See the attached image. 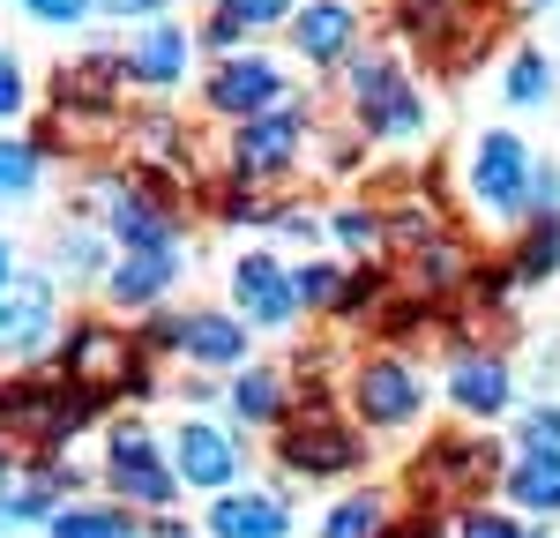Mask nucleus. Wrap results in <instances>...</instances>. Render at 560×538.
I'll return each mask as SVG.
<instances>
[{
  "instance_id": "obj_1",
  "label": "nucleus",
  "mask_w": 560,
  "mask_h": 538,
  "mask_svg": "<svg viewBox=\"0 0 560 538\" xmlns=\"http://www.w3.org/2000/svg\"><path fill=\"white\" fill-rule=\"evenodd\" d=\"M351 113H359V128L366 134H388V142H404V134L427 128V105H419V90L396 75V60H382V52H359L351 60Z\"/></svg>"
},
{
  "instance_id": "obj_2",
  "label": "nucleus",
  "mask_w": 560,
  "mask_h": 538,
  "mask_svg": "<svg viewBox=\"0 0 560 538\" xmlns=\"http://www.w3.org/2000/svg\"><path fill=\"white\" fill-rule=\"evenodd\" d=\"M530 150H523L509 128H493V134H478V150H471V195L493 210V218H523L530 210Z\"/></svg>"
},
{
  "instance_id": "obj_3",
  "label": "nucleus",
  "mask_w": 560,
  "mask_h": 538,
  "mask_svg": "<svg viewBox=\"0 0 560 538\" xmlns=\"http://www.w3.org/2000/svg\"><path fill=\"white\" fill-rule=\"evenodd\" d=\"M284 464H292L300 479L351 471V464H359V434H351V426L337 419V411H329V404H306L300 419H284Z\"/></svg>"
},
{
  "instance_id": "obj_4",
  "label": "nucleus",
  "mask_w": 560,
  "mask_h": 538,
  "mask_svg": "<svg viewBox=\"0 0 560 538\" xmlns=\"http://www.w3.org/2000/svg\"><path fill=\"white\" fill-rule=\"evenodd\" d=\"M105 479L120 487V501H142V508H165L179 487V471L158 456L150 434H135V426H113V442H105Z\"/></svg>"
},
{
  "instance_id": "obj_5",
  "label": "nucleus",
  "mask_w": 560,
  "mask_h": 538,
  "mask_svg": "<svg viewBox=\"0 0 560 538\" xmlns=\"http://www.w3.org/2000/svg\"><path fill=\"white\" fill-rule=\"evenodd\" d=\"M419 404H427V389H419V374H411L404 359H366V366L351 374V411H359L366 426H411Z\"/></svg>"
},
{
  "instance_id": "obj_6",
  "label": "nucleus",
  "mask_w": 560,
  "mask_h": 538,
  "mask_svg": "<svg viewBox=\"0 0 560 538\" xmlns=\"http://www.w3.org/2000/svg\"><path fill=\"white\" fill-rule=\"evenodd\" d=\"M210 105L224 120H261V113L284 105V68L261 60V52H240V60H224L210 75Z\"/></svg>"
},
{
  "instance_id": "obj_7",
  "label": "nucleus",
  "mask_w": 560,
  "mask_h": 538,
  "mask_svg": "<svg viewBox=\"0 0 560 538\" xmlns=\"http://www.w3.org/2000/svg\"><path fill=\"white\" fill-rule=\"evenodd\" d=\"M158 337L150 344H165V352H187L202 359V366H240L247 359V321L240 314H165V321H150Z\"/></svg>"
},
{
  "instance_id": "obj_8",
  "label": "nucleus",
  "mask_w": 560,
  "mask_h": 538,
  "mask_svg": "<svg viewBox=\"0 0 560 538\" xmlns=\"http://www.w3.org/2000/svg\"><path fill=\"white\" fill-rule=\"evenodd\" d=\"M232 307L247 329H284L300 300H292V269H277L269 255H240L232 262Z\"/></svg>"
},
{
  "instance_id": "obj_9",
  "label": "nucleus",
  "mask_w": 560,
  "mask_h": 538,
  "mask_svg": "<svg viewBox=\"0 0 560 538\" xmlns=\"http://www.w3.org/2000/svg\"><path fill=\"white\" fill-rule=\"evenodd\" d=\"M300 142H306V128H300V113H261V120H240V134H232V173L240 179H269V173H284L292 157H300Z\"/></svg>"
},
{
  "instance_id": "obj_10",
  "label": "nucleus",
  "mask_w": 560,
  "mask_h": 538,
  "mask_svg": "<svg viewBox=\"0 0 560 538\" xmlns=\"http://www.w3.org/2000/svg\"><path fill=\"white\" fill-rule=\"evenodd\" d=\"M45 329H52V284L8 277L0 284V352H31Z\"/></svg>"
},
{
  "instance_id": "obj_11",
  "label": "nucleus",
  "mask_w": 560,
  "mask_h": 538,
  "mask_svg": "<svg viewBox=\"0 0 560 538\" xmlns=\"http://www.w3.org/2000/svg\"><path fill=\"white\" fill-rule=\"evenodd\" d=\"M173 471L187 479V487H232V471H240V448L224 442L217 426H202V419H187L173 442Z\"/></svg>"
},
{
  "instance_id": "obj_12",
  "label": "nucleus",
  "mask_w": 560,
  "mask_h": 538,
  "mask_svg": "<svg viewBox=\"0 0 560 538\" xmlns=\"http://www.w3.org/2000/svg\"><path fill=\"white\" fill-rule=\"evenodd\" d=\"M210 531L217 538H284L292 531V508L277 493H217Z\"/></svg>"
},
{
  "instance_id": "obj_13",
  "label": "nucleus",
  "mask_w": 560,
  "mask_h": 538,
  "mask_svg": "<svg viewBox=\"0 0 560 538\" xmlns=\"http://www.w3.org/2000/svg\"><path fill=\"white\" fill-rule=\"evenodd\" d=\"M351 38H359V15H351L345 0H306V8H300V31H292V45H300L306 60H345Z\"/></svg>"
},
{
  "instance_id": "obj_14",
  "label": "nucleus",
  "mask_w": 560,
  "mask_h": 538,
  "mask_svg": "<svg viewBox=\"0 0 560 538\" xmlns=\"http://www.w3.org/2000/svg\"><path fill=\"white\" fill-rule=\"evenodd\" d=\"M173 277H179V247H128L120 269H113V300L120 307H150Z\"/></svg>"
},
{
  "instance_id": "obj_15",
  "label": "nucleus",
  "mask_w": 560,
  "mask_h": 538,
  "mask_svg": "<svg viewBox=\"0 0 560 538\" xmlns=\"http://www.w3.org/2000/svg\"><path fill=\"white\" fill-rule=\"evenodd\" d=\"M120 60H128L135 83L165 90V83H179V68H187V31H179V23H150V31H142Z\"/></svg>"
},
{
  "instance_id": "obj_16",
  "label": "nucleus",
  "mask_w": 560,
  "mask_h": 538,
  "mask_svg": "<svg viewBox=\"0 0 560 538\" xmlns=\"http://www.w3.org/2000/svg\"><path fill=\"white\" fill-rule=\"evenodd\" d=\"M60 366H68V382H75V389H97V382H120V374L135 366V352L113 337V329H75V344H68Z\"/></svg>"
},
{
  "instance_id": "obj_17",
  "label": "nucleus",
  "mask_w": 560,
  "mask_h": 538,
  "mask_svg": "<svg viewBox=\"0 0 560 538\" xmlns=\"http://www.w3.org/2000/svg\"><path fill=\"white\" fill-rule=\"evenodd\" d=\"M448 397L464 404L471 419H493V411H509V366L486 352V359H456L448 366Z\"/></svg>"
},
{
  "instance_id": "obj_18",
  "label": "nucleus",
  "mask_w": 560,
  "mask_h": 538,
  "mask_svg": "<svg viewBox=\"0 0 560 538\" xmlns=\"http://www.w3.org/2000/svg\"><path fill=\"white\" fill-rule=\"evenodd\" d=\"M113 232H120V247H179V224L150 202V195H135V187H113Z\"/></svg>"
},
{
  "instance_id": "obj_19",
  "label": "nucleus",
  "mask_w": 560,
  "mask_h": 538,
  "mask_svg": "<svg viewBox=\"0 0 560 538\" xmlns=\"http://www.w3.org/2000/svg\"><path fill=\"white\" fill-rule=\"evenodd\" d=\"M509 493H516V508L553 516L560 508V448H523L516 464H509Z\"/></svg>"
},
{
  "instance_id": "obj_20",
  "label": "nucleus",
  "mask_w": 560,
  "mask_h": 538,
  "mask_svg": "<svg viewBox=\"0 0 560 538\" xmlns=\"http://www.w3.org/2000/svg\"><path fill=\"white\" fill-rule=\"evenodd\" d=\"M52 501H60V471H31L23 487L0 479V516H8V524H38Z\"/></svg>"
},
{
  "instance_id": "obj_21",
  "label": "nucleus",
  "mask_w": 560,
  "mask_h": 538,
  "mask_svg": "<svg viewBox=\"0 0 560 538\" xmlns=\"http://www.w3.org/2000/svg\"><path fill=\"white\" fill-rule=\"evenodd\" d=\"M322 538H382V493H351L322 516Z\"/></svg>"
},
{
  "instance_id": "obj_22",
  "label": "nucleus",
  "mask_w": 560,
  "mask_h": 538,
  "mask_svg": "<svg viewBox=\"0 0 560 538\" xmlns=\"http://www.w3.org/2000/svg\"><path fill=\"white\" fill-rule=\"evenodd\" d=\"M135 516L128 508H60L52 516V538H128Z\"/></svg>"
},
{
  "instance_id": "obj_23",
  "label": "nucleus",
  "mask_w": 560,
  "mask_h": 538,
  "mask_svg": "<svg viewBox=\"0 0 560 538\" xmlns=\"http://www.w3.org/2000/svg\"><path fill=\"white\" fill-rule=\"evenodd\" d=\"M553 97V60L546 52H516L509 60V105H546Z\"/></svg>"
},
{
  "instance_id": "obj_24",
  "label": "nucleus",
  "mask_w": 560,
  "mask_h": 538,
  "mask_svg": "<svg viewBox=\"0 0 560 538\" xmlns=\"http://www.w3.org/2000/svg\"><path fill=\"white\" fill-rule=\"evenodd\" d=\"M232 411H240V419H284V382H277V374H240Z\"/></svg>"
},
{
  "instance_id": "obj_25",
  "label": "nucleus",
  "mask_w": 560,
  "mask_h": 538,
  "mask_svg": "<svg viewBox=\"0 0 560 538\" xmlns=\"http://www.w3.org/2000/svg\"><path fill=\"white\" fill-rule=\"evenodd\" d=\"M553 269H560V224H538V232L516 247V277L538 284V277H553Z\"/></svg>"
},
{
  "instance_id": "obj_26",
  "label": "nucleus",
  "mask_w": 560,
  "mask_h": 538,
  "mask_svg": "<svg viewBox=\"0 0 560 538\" xmlns=\"http://www.w3.org/2000/svg\"><path fill=\"white\" fill-rule=\"evenodd\" d=\"M337 284H345V269H329V262L292 269V300H300V307H329V300H337Z\"/></svg>"
},
{
  "instance_id": "obj_27",
  "label": "nucleus",
  "mask_w": 560,
  "mask_h": 538,
  "mask_svg": "<svg viewBox=\"0 0 560 538\" xmlns=\"http://www.w3.org/2000/svg\"><path fill=\"white\" fill-rule=\"evenodd\" d=\"M38 179V150L31 142H0V195H23Z\"/></svg>"
},
{
  "instance_id": "obj_28",
  "label": "nucleus",
  "mask_w": 560,
  "mask_h": 538,
  "mask_svg": "<svg viewBox=\"0 0 560 538\" xmlns=\"http://www.w3.org/2000/svg\"><path fill=\"white\" fill-rule=\"evenodd\" d=\"M456 538H530V531H523L516 516H501V508H478V501H471V508H464V531H456Z\"/></svg>"
},
{
  "instance_id": "obj_29",
  "label": "nucleus",
  "mask_w": 560,
  "mask_h": 538,
  "mask_svg": "<svg viewBox=\"0 0 560 538\" xmlns=\"http://www.w3.org/2000/svg\"><path fill=\"white\" fill-rule=\"evenodd\" d=\"M523 448H560V404H538L523 419Z\"/></svg>"
},
{
  "instance_id": "obj_30",
  "label": "nucleus",
  "mask_w": 560,
  "mask_h": 538,
  "mask_svg": "<svg viewBox=\"0 0 560 538\" xmlns=\"http://www.w3.org/2000/svg\"><path fill=\"white\" fill-rule=\"evenodd\" d=\"M374 232H382L374 210H337V239H345V247H374Z\"/></svg>"
},
{
  "instance_id": "obj_31",
  "label": "nucleus",
  "mask_w": 560,
  "mask_h": 538,
  "mask_svg": "<svg viewBox=\"0 0 560 538\" xmlns=\"http://www.w3.org/2000/svg\"><path fill=\"white\" fill-rule=\"evenodd\" d=\"M224 8H232V15H240L247 31H261V23H277V15H292L300 0H224Z\"/></svg>"
},
{
  "instance_id": "obj_32",
  "label": "nucleus",
  "mask_w": 560,
  "mask_h": 538,
  "mask_svg": "<svg viewBox=\"0 0 560 538\" xmlns=\"http://www.w3.org/2000/svg\"><path fill=\"white\" fill-rule=\"evenodd\" d=\"M38 23H52V31H68V23H83L90 15V0H23Z\"/></svg>"
},
{
  "instance_id": "obj_33",
  "label": "nucleus",
  "mask_w": 560,
  "mask_h": 538,
  "mask_svg": "<svg viewBox=\"0 0 560 538\" xmlns=\"http://www.w3.org/2000/svg\"><path fill=\"white\" fill-rule=\"evenodd\" d=\"M240 31H247V23H240V15H232V8L217 0V15H210V31H202V38H210V45H232Z\"/></svg>"
},
{
  "instance_id": "obj_34",
  "label": "nucleus",
  "mask_w": 560,
  "mask_h": 538,
  "mask_svg": "<svg viewBox=\"0 0 560 538\" xmlns=\"http://www.w3.org/2000/svg\"><path fill=\"white\" fill-rule=\"evenodd\" d=\"M23 105V75H15V60H0V120Z\"/></svg>"
},
{
  "instance_id": "obj_35",
  "label": "nucleus",
  "mask_w": 560,
  "mask_h": 538,
  "mask_svg": "<svg viewBox=\"0 0 560 538\" xmlns=\"http://www.w3.org/2000/svg\"><path fill=\"white\" fill-rule=\"evenodd\" d=\"M382 538H441L433 524H382Z\"/></svg>"
},
{
  "instance_id": "obj_36",
  "label": "nucleus",
  "mask_w": 560,
  "mask_h": 538,
  "mask_svg": "<svg viewBox=\"0 0 560 538\" xmlns=\"http://www.w3.org/2000/svg\"><path fill=\"white\" fill-rule=\"evenodd\" d=\"M158 0H113V15H150Z\"/></svg>"
},
{
  "instance_id": "obj_37",
  "label": "nucleus",
  "mask_w": 560,
  "mask_h": 538,
  "mask_svg": "<svg viewBox=\"0 0 560 538\" xmlns=\"http://www.w3.org/2000/svg\"><path fill=\"white\" fill-rule=\"evenodd\" d=\"M8 269H15V255H8V239H0V284H8Z\"/></svg>"
},
{
  "instance_id": "obj_38",
  "label": "nucleus",
  "mask_w": 560,
  "mask_h": 538,
  "mask_svg": "<svg viewBox=\"0 0 560 538\" xmlns=\"http://www.w3.org/2000/svg\"><path fill=\"white\" fill-rule=\"evenodd\" d=\"M0 479H8V456H0Z\"/></svg>"
}]
</instances>
